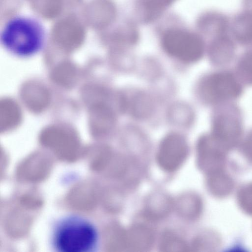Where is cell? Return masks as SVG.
<instances>
[{
  "mask_svg": "<svg viewBox=\"0 0 252 252\" xmlns=\"http://www.w3.org/2000/svg\"><path fill=\"white\" fill-rule=\"evenodd\" d=\"M47 32L36 18L19 15L8 19L0 32V42L12 56L22 59L33 57L44 48Z\"/></svg>",
  "mask_w": 252,
  "mask_h": 252,
  "instance_id": "6da1fadb",
  "label": "cell"
},
{
  "mask_svg": "<svg viewBox=\"0 0 252 252\" xmlns=\"http://www.w3.org/2000/svg\"><path fill=\"white\" fill-rule=\"evenodd\" d=\"M100 244L97 227L88 218L68 214L59 218L53 224L50 244L57 252H95Z\"/></svg>",
  "mask_w": 252,
  "mask_h": 252,
  "instance_id": "7a4b0ae2",
  "label": "cell"
},
{
  "mask_svg": "<svg viewBox=\"0 0 252 252\" xmlns=\"http://www.w3.org/2000/svg\"><path fill=\"white\" fill-rule=\"evenodd\" d=\"M217 106L213 116L211 135L227 151L236 146L241 139L242 114L240 109L230 102Z\"/></svg>",
  "mask_w": 252,
  "mask_h": 252,
  "instance_id": "3957f363",
  "label": "cell"
},
{
  "mask_svg": "<svg viewBox=\"0 0 252 252\" xmlns=\"http://www.w3.org/2000/svg\"><path fill=\"white\" fill-rule=\"evenodd\" d=\"M199 94L206 103L220 105L230 102L243 93L242 82L236 74L227 70L210 73L199 84Z\"/></svg>",
  "mask_w": 252,
  "mask_h": 252,
  "instance_id": "277c9868",
  "label": "cell"
},
{
  "mask_svg": "<svg viewBox=\"0 0 252 252\" xmlns=\"http://www.w3.org/2000/svg\"><path fill=\"white\" fill-rule=\"evenodd\" d=\"M162 45L168 54L184 62L197 61L203 53L202 46L198 38L182 30L166 32L163 36Z\"/></svg>",
  "mask_w": 252,
  "mask_h": 252,
  "instance_id": "5b68a950",
  "label": "cell"
},
{
  "mask_svg": "<svg viewBox=\"0 0 252 252\" xmlns=\"http://www.w3.org/2000/svg\"><path fill=\"white\" fill-rule=\"evenodd\" d=\"M215 173L212 179V190L219 196H224L228 194L233 189V183L230 177L222 171Z\"/></svg>",
  "mask_w": 252,
  "mask_h": 252,
  "instance_id": "8992f818",
  "label": "cell"
},
{
  "mask_svg": "<svg viewBox=\"0 0 252 252\" xmlns=\"http://www.w3.org/2000/svg\"><path fill=\"white\" fill-rule=\"evenodd\" d=\"M236 74L242 83L252 86V53L245 55L238 61Z\"/></svg>",
  "mask_w": 252,
  "mask_h": 252,
  "instance_id": "52a82bcc",
  "label": "cell"
},
{
  "mask_svg": "<svg viewBox=\"0 0 252 252\" xmlns=\"http://www.w3.org/2000/svg\"><path fill=\"white\" fill-rule=\"evenodd\" d=\"M238 199L242 209L248 214L252 215V183L240 190Z\"/></svg>",
  "mask_w": 252,
  "mask_h": 252,
  "instance_id": "ba28073f",
  "label": "cell"
},
{
  "mask_svg": "<svg viewBox=\"0 0 252 252\" xmlns=\"http://www.w3.org/2000/svg\"><path fill=\"white\" fill-rule=\"evenodd\" d=\"M175 0H146V8L150 16L161 11Z\"/></svg>",
  "mask_w": 252,
  "mask_h": 252,
  "instance_id": "9c48e42d",
  "label": "cell"
}]
</instances>
